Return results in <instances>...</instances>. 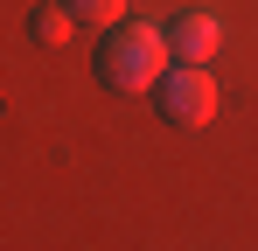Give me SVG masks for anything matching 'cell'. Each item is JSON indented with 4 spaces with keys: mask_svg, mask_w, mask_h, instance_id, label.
<instances>
[{
    "mask_svg": "<svg viewBox=\"0 0 258 251\" xmlns=\"http://www.w3.org/2000/svg\"><path fill=\"white\" fill-rule=\"evenodd\" d=\"M168 63H174L168 28H154V21H112L98 42V84L105 91H154Z\"/></svg>",
    "mask_w": 258,
    "mask_h": 251,
    "instance_id": "1",
    "label": "cell"
},
{
    "mask_svg": "<svg viewBox=\"0 0 258 251\" xmlns=\"http://www.w3.org/2000/svg\"><path fill=\"white\" fill-rule=\"evenodd\" d=\"M154 105L168 126H210L216 119V77L210 63H168L161 84H154Z\"/></svg>",
    "mask_w": 258,
    "mask_h": 251,
    "instance_id": "2",
    "label": "cell"
},
{
    "mask_svg": "<svg viewBox=\"0 0 258 251\" xmlns=\"http://www.w3.org/2000/svg\"><path fill=\"white\" fill-rule=\"evenodd\" d=\"M216 42H223V21H216V14H203V7H188V14H174V21H168L174 63H210Z\"/></svg>",
    "mask_w": 258,
    "mask_h": 251,
    "instance_id": "3",
    "label": "cell"
},
{
    "mask_svg": "<svg viewBox=\"0 0 258 251\" xmlns=\"http://www.w3.org/2000/svg\"><path fill=\"white\" fill-rule=\"evenodd\" d=\"M70 28H77V14H70L63 0H42V7L28 14V35L42 42V49H63V42H70Z\"/></svg>",
    "mask_w": 258,
    "mask_h": 251,
    "instance_id": "4",
    "label": "cell"
},
{
    "mask_svg": "<svg viewBox=\"0 0 258 251\" xmlns=\"http://www.w3.org/2000/svg\"><path fill=\"white\" fill-rule=\"evenodd\" d=\"M77 21H98V28H112V21H126V0H63Z\"/></svg>",
    "mask_w": 258,
    "mask_h": 251,
    "instance_id": "5",
    "label": "cell"
}]
</instances>
